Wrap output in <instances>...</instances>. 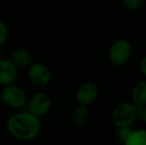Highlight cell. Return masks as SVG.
<instances>
[{"label": "cell", "mask_w": 146, "mask_h": 145, "mask_svg": "<svg viewBox=\"0 0 146 145\" xmlns=\"http://www.w3.org/2000/svg\"><path fill=\"white\" fill-rule=\"evenodd\" d=\"M8 59L17 69H28L33 63L32 55L24 47H15L12 49Z\"/></svg>", "instance_id": "9c48e42d"}, {"label": "cell", "mask_w": 146, "mask_h": 145, "mask_svg": "<svg viewBox=\"0 0 146 145\" xmlns=\"http://www.w3.org/2000/svg\"><path fill=\"white\" fill-rule=\"evenodd\" d=\"M140 69H141V72H142V73L146 77V57H144V58L142 59V61H141Z\"/></svg>", "instance_id": "e0dca14e"}, {"label": "cell", "mask_w": 146, "mask_h": 145, "mask_svg": "<svg viewBox=\"0 0 146 145\" xmlns=\"http://www.w3.org/2000/svg\"><path fill=\"white\" fill-rule=\"evenodd\" d=\"M123 5L128 10L137 11V10H140L142 8L143 1L142 0H124L123 1Z\"/></svg>", "instance_id": "5bb4252c"}, {"label": "cell", "mask_w": 146, "mask_h": 145, "mask_svg": "<svg viewBox=\"0 0 146 145\" xmlns=\"http://www.w3.org/2000/svg\"><path fill=\"white\" fill-rule=\"evenodd\" d=\"M1 89H2V87H1V85H0V91H1Z\"/></svg>", "instance_id": "d6986e66"}, {"label": "cell", "mask_w": 146, "mask_h": 145, "mask_svg": "<svg viewBox=\"0 0 146 145\" xmlns=\"http://www.w3.org/2000/svg\"><path fill=\"white\" fill-rule=\"evenodd\" d=\"M145 47H146V41H145Z\"/></svg>", "instance_id": "ffe728a7"}, {"label": "cell", "mask_w": 146, "mask_h": 145, "mask_svg": "<svg viewBox=\"0 0 146 145\" xmlns=\"http://www.w3.org/2000/svg\"><path fill=\"white\" fill-rule=\"evenodd\" d=\"M41 120L29 111H19L10 115L6 121V129L11 136L22 141H29L39 135Z\"/></svg>", "instance_id": "6da1fadb"}, {"label": "cell", "mask_w": 146, "mask_h": 145, "mask_svg": "<svg viewBox=\"0 0 146 145\" xmlns=\"http://www.w3.org/2000/svg\"><path fill=\"white\" fill-rule=\"evenodd\" d=\"M27 111L40 118L50 111L52 107V99L45 91H37L27 101Z\"/></svg>", "instance_id": "8992f818"}, {"label": "cell", "mask_w": 146, "mask_h": 145, "mask_svg": "<svg viewBox=\"0 0 146 145\" xmlns=\"http://www.w3.org/2000/svg\"><path fill=\"white\" fill-rule=\"evenodd\" d=\"M137 118V107L129 101H123L112 110L111 119L117 128L130 127Z\"/></svg>", "instance_id": "7a4b0ae2"}, {"label": "cell", "mask_w": 146, "mask_h": 145, "mask_svg": "<svg viewBox=\"0 0 146 145\" xmlns=\"http://www.w3.org/2000/svg\"><path fill=\"white\" fill-rule=\"evenodd\" d=\"M0 99L6 107L13 109H22L27 105V93L19 85L15 83L3 87L0 91Z\"/></svg>", "instance_id": "3957f363"}, {"label": "cell", "mask_w": 146, "mask_h": 145, "mask_svg": "<svg viewBox=\"0 0 146 145\" xmlns=\"http://www.w3.org/2000/svg\"><path fill=\"white\" fill-rule=\"evenodd\" d=\"M18 77V69L8 58L0 60V85L2 87L14 85Z\"/></svg>", "instance_id": "ba28073f"}, {"label": "cell", "mask_w": 146, "mask_h": 145, "mask_svg": "<svg viewBox=\"0 0 146 145\" xmlns=\"http://www.w3.org/2000/svg\"><path fill=\"white\" fill-rule=\"evenodd\" d=\"M88 116H90V113H88V107L78 105L73 110V113H72V120H73L75 125L83 126L88 122Z\"/></svg>", "instance_id": "8fae6325"}, {"label": "cell", "mask_w": 146, "mask_h": 145, "mask_svg": "<svg viewBox=\"0 0 146 145\" xmlns=\"http://www.w3.org/2000/svg\"><path fill=\"white\" fill-rule=\"evenodd\" d=\"M132 131L133 130L130 127H119L117 128L115 131V137L117 138V140L119 142L124 144L125 141L130 136V134L132 133Z\"/></svg>", "instance_id": "4fadbf2b"}, {"label": "cell", "mask_w": 146, "mask_h": 145, "mask_svg": "<svg viewBox=\"0 0 146 145\" xmlns=\"http://www.w3.org/2000/svg\"><path fill=\"white\" fill-rule=\"evenodd\" d=\"M27 77L29 83L35 87L44 89L48 87L52 81V72L44 63L33 62L27 69Z\"/></svg>", "instance_id": "277c9868"}, {"label": "cell", "mask_w": 146, "mask_h": 145, "mask_svg": "<svg viewBox=\"0 0 146 145\" xmlns=\"http://www.w3.org/2000/svg\"><path fill=\"white\" fill-rule=\"evenodd\" d=\"M137 118L143 123H146V105L137 109Z\"/></svg>", "instance_id": "2e32d148"}, {"label": "cell", "mask_w": 146, "mask_h": 145, "mask_svg": "<svg viewBox=\"0 0 146 145\" xmlns=\"http://www.w3.org/2000/svg\"><path fill=\"white\" fill-rule=\"evenodd\" d=\"M100 93V87L94 81H87L80 85L76 91V101L79 105L88 107L92 103Z\"/></svg>", "instance_id": "52a82bcc"}, {"label": "cell", "mask_w": 146, "mask_h": 145, "mask_svg": "<svg viewBox=\"0 0 146 145\" xmlns=\"http://www.w3.org/2000/svg\"><path fill=\"white\" fill-rule=\"evenodd\" d=\"M8 39V28L4 21L0 19V47L4 45V43Z\"/></svg>", "instance_id": "9a60e30c"}, {"label": "cell", "mask_w": 146, "mask_h": 145, "mask_svg": "<svg viewBox=\"0 0 146 145\" xmlns=\"http://www.w3.org/2000/svg\"><path fill=\"white\" fill-rule=\"evenodd\" d=\"M124 145H146V130H133Z\"/></svg>", "instance_id": "7c38bea8"}, {"label": "cell", "mask_w": 146, "mask_h": 145, "mask_svg": "<svg viewBox=\"0 0 146 145\" xmlns=\"http://www.w3.org/2000/svg\"><path fill=\"white\" fill-rule=\"evenodd\" d=\"M131 52L132 47L126 39H117L110 46L108 58L113 66L121 67L129 60Z\"/></svg>", "instance_id": "5b68a950"}, {"label": "cell", "mask_w": 146, "mask_h": 145, "mask_svg": "<svg viewBox=\"0 0 146 145\" xmlns=\"http://www.w3.org/2000/svg\"><path fill=\"white\" fill-rule=\"evenodd\" d=\"M132 103L138 109L146 105V81H140L133 85L131 89Z\"/></svg>", "instance_id": "30bf717a"}, {"label": "cell", "mask_w": 146, "mask_h": 145, "mask_svg": "<svg viewBox=\"0 0 146 145\" xmlns=\"http://www.w3.org/2000/svg\"><path fill=\"white\" fill-rule=\"evenodd\" d=\"M3 55H4V51H3V49H2V47H0V60L4 58Z\"/></svg>", "instance_id": "ac0fdd59"}]
</instances>
